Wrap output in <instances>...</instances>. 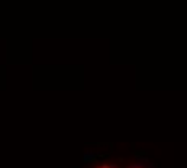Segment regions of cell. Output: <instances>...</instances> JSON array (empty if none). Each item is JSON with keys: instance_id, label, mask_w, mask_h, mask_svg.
<instances>
[{"instance_id": "6da1fadb", "label": "cell", "mask_w": 187, "mask_h": 168, "mask_svg": "<svg viewBox=\"0 0 187 168\" xmlns=\"http://www.w3.org/2000/svg\"><path fill=\"white\" fill-rule=\"evenodd\" d=\"M82 160H84V163H92V162L97 160V154L95 152H86L82 155Z\"/></svg>"}]
</instances>
